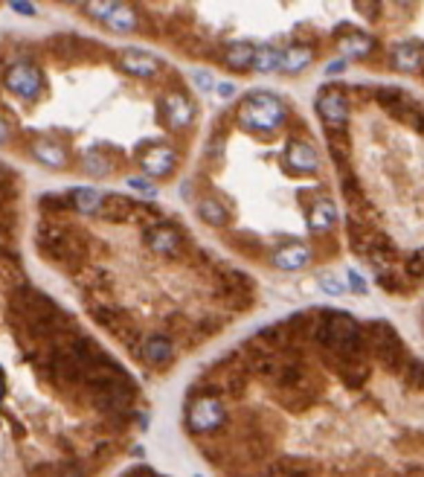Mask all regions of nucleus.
I'll return each mask as SVG.
<instances>
[{
	"mask_svg": "<svg viewBox=\"0 0 424 477\" xmlns=\"http://www.w3.org/2000/svg\"><path fill=\"white\" fill-rule=\"evenodd\" d=\"M9 317H12V326L21 329L23 335H32V338H52V335L64 332L67 326V317L61 315V308L47 294H41L38 288H30V286H21L12 291Z\"/></svg>",
	"mask_w": 424,
	"mask_h": 477,
	"instance_id": "obj_1",
	"label": "nucleus"
},
{
	"mask_svg": "<svg viewBox=\"0 0 424 477\" xmlns=\"http://www.w3.org/2000/svg\"><path fill=\"white\" fill-rule=\"evenodd\" d=\"M360 332H363V346L369 349L372 355H378L380 364H384L389 373L404 375L407 364H409V353H407L404 341L398 338V332H395L389 324H384V320H375V324L363 326Z\"/></svg>",
	"mask_w": 424,
	"mask_h": 477,
	"instance_id": "obj_2",
	"label": "nucleus"
},
{
	"mask_svg": "<svg viewBox=\"0 0 424 477\" xmlns=\"http://www.w3.org/2000/svg\"><path fill=\"white\" fill-rule=\"evenodd\" d=\"M285 120H288V108L273 93H250L244 105L238 108V122L256 134H273L276 129H282Z\"/></svg>",
	"mask_w": 424,
	"mask_h": 477,
	"instance_id": "obj_3",
	"label": "nucleus"
},
{
	"mask_svg": "<svg viewBox=\"0 0 424 477\" xmlns=\"http://www.w3.org/2000/svg\"><path fill=\"white\" fill-rule=\"evenodd\" d=\"M6 88L21 100H38L44 91V73L30 62H18L6 70Z\"/></svg>",
	"mask_w": 424,
	"mask_h": 477,
	"instance_id": "obj_4",
	"label": "nucleus"
},
{
	"mask_svg": "<svg viewBox=\"0 0 424 477\" xmlns=\"http://www.w3.org/2000/svg\"><path fill=\"white\" fill-rule=\"evenodd\" d=\"M224 416H227V411H224V402L218 396H201V399H195L189 404L186 422H189L192 431L206 433V431L221 428L224 425Z\"/></svg>",
	"mask_w": 424,
	"mask_h": 477,
	"instance_id": "obj_5",
	"label": "nucleus"
},
{
	"mask_svg": "<svg viewBox=\"0 0 424 477\" xmlns=\"http://www.w3.org/2000/svg\"><path fill=\"white\" fill-rule=\"evenodd\" d=\"M317 114L320 120L329 125V129H343L346 120H349V100H346V93L343 91H337V88H329V91H320L317 93Z\"/></svg>",
	"mask_w": 424,
	"mask_h": 477,
	"instance_id": "obj_6",
	"label": "nucleus"
},
{
	"mask_svg": "<svg viewBox=\"0 0 424 477\" xmlns=\"http://www.w3.org/2000/svg\"><path fill=\"white\" fill-rule=\"evenodd\" d=\"M163 120L168 129H186L195 120V105L183 93H166L163 96Z\"/></svg>",
	"mask_w": 424,
	"mask_h": 477,
	"instance_id": "obj_7",
	"label": "nucleus"
},
{
	"mask_svg": "<svg viewBox=\"0 0 424 477\" xmlns=\"http://www.w3.org/2000/svg\"><path fill=\"white\" fill-rule=\"evenodd\" d=\"M146 242L148 247L154 250V254L160 256H177L180 254V245H183V236L177 227H172V224H157V227H151L146 233Z\"/></svg>",
	"mask_w": 424,
	"mask_h": 477,
	"instance_id": "obj_8",
	"label": "nucleus"
},
{
	"mask_svg": "<svg viewBox=\"0 0 424 477\" xmlns=\"http://www.w3.org/2000/svg\"><path fill=\"white\" fill-rule=\"evenodd\" d=\"M389 62L398 73H418L424 67V47L416 44V41H401V44L392 47Z\"/></svg>",
	"mask_w": 424,
	"mask_h": 477,
	"instance_id": "obj_9",
	"label": "nucleus"
},
{
	"mask_svg": "<svg viewBox=\"0 0 424 477\" xmlns=\"http://www.w3.org/2000/svg\"><path fill=\"white\" fill-rule=\"evenodd\" d=\"M119 67L125 70V73H131V76L148 79V76H154V73L160 70V62L154 59L151 53L131 47V50H122V53H119Z\"/></svg>",
	"mask_w": 424,
	"mask_h": 477,
	"instance_id": "obj_10",
	"label": "nucleus"
},
{
	"mask_svg": "<svg viewBox=\"0 0 424 477\" xmlns=\"http://www.w3.org/2000/svg\"><path fill=\"white\" fill-rule=\"evenodd\" d=\"M285 163L293 172H317L320 154L311 143H305V140H293V143H288V149H285Z\"/></svg>",
	"mask_w": 424,
	"mask_h": 477,
	"instance_id": "obj_11",
	"label": "nucleus"
},
{
	"mask_svg": "<svg viewBox=\"0 0 424 477\" xmlns=\"http://www.w3.org/2000/svg\"><path fill=\"white\" fill-rule=\"evenodd\" d=\"M175 163H177V154L172 146H154L139 158V166H143L146 175H151V178H166L175 169Z\"/></svg>",
	"mask_w": 424,
	"mask_h": 477,
	"instance_id": "obj_12",
	"label": "nucleus"
},
{
	"mask_svg": "<svg viewBox=\"0 0 424 477\" xmlns=\"http://www.w3.org/2000/svg\"><path fill=\"white\" fill-rule=\"evenodd\" d=\"M372 50H375L372 35H366L360 30H349V32H343L340 38H337V53L343 55V62L346 59H366Z\"/></svg>",
	"mask_w": 424,
	"mask_h": 477,
	"instance_id": "obj_13",
	"label": "nucleus"
},
{
	"mask_svg": "<svg viewBox=\"0 0 424 477\" xmlns=\"http://www.w3.org/2000/svg\"><path fill=\"white\" fill-rule=\"evenodd\" d=\"M308 262H311V247L305 242L285 245V247H279L273 254V265L279 271H302Z\"/></svg>",
	"mask_w": 424,
	"mask_h": 477,
	"instance_id": "obj_14",
	"label": "nucleus"
},
{
	"mask_svg": "<svg viewBox=\"0 0 424 477\" xmlns=\"http://www.w3.org/2000/svg\"><path fill=\"white\" fill-rule=\"evenodd\" d=\"M314 62V50L305 44H293L288 50H279V70L282 73H302Z\"/></svg>",
	"mask_w": 424,
	"mask_h": 477,
	"instance_id": "obj_15",
	"label": "nucleus"
},
{
	"mask_svg": "<svg viewBox=\"0 0 424 477\" xmlns=\"http://www.w3.org/2000/svg\"><path fill=\"white\" fill-rule=\"evenodd\" d=\"M32 154H35L38 163L50 166V169H64L67 166V151L61 143H55V140H35Z\"/></svg>",
	"mask_w": 424,
	"mask_h": 477,
	"instance_id": "obj_16",
	"label": "nucleus"
},
{
	"mask_svg": "<svg viewBox=\"0 0 424 477\" xmlns=\"http://www.w3.org/2000/svg\"><path fill=\"white\" fill-rule=\"evenodd\" d=\"M337 224V207H334V201H317L314 207H311V213H308V227L314 230V233H326V230H331Z\"/></svg>",
	"mask_w": 424,
	"mask_h": 477,
	"instance_id": "obj_17",
	"label": "nucleus"
},
{
	"mask_svg": "<svg viewBox=\"0 0 424 477\" xmlns=\"http://www.w3.org/2000/svg\"><path fill=\"white\" fill-rule=\"evenodd\" d=\"M253 53H256V47L247 44V41H238V44H230L227 50H224V64H227L230 70H235V73H242V70H250L253 67Z\"/></svg>",
	"mask_w": 424,
	"mask_h": 477,
	"instance_id": "obj_18",
	"label": "nucleus"
},
{
	"mask_svg": "<svg viewBox=\"0 0 424 477\" xmlns=\"http://www.w3.org/2000/svg\"><path fill=\"white\" fill-rule=\"evenodd\" d=\"M105 26L114 32H134L137 30V12L128 3H117L114 12L105 18Z\"/></svg>",
	"mask_w": 424,
	"mask_h": 477,
	"instance_id": "obj_19",
	"label": "nucleus"
},
{
	"mask_svg": "<svg viewBox=\"0 0 424 477\" xmlns=\"http://www.w3.org/2000/svg\"><path fill=\"white\" fill-rule=\"evenodd\" d=\"M143 355L151 364H163V361L172 358V341H168L166 335H151V338L146 341V346H143Z\"/></svg>",
	"mask_w": 424,
	"mask_h": 477,
	"instance_id": "obj_20",
	"label": "nucleus"
},
{
	"mask_svg": "<svg viewBox=\"0 0 424 477\" xmlns=\"http://www.w3.org/2000/svg\"><path fill=\"white\" fill-rule=\"evenodd\" d=\"M102 201H105V195H102V192H96V189H90V187H79V189H73V204H76L79 213H84V216L96 213V209L102 207Z\"/></svg>",
	"mask_w": 424,
	"mask_h": 477,
	"instance_id": "obj_21",
	"label": "nucleus"
},
{
	"mask_svg": "<svg viewBox=\"0 0 424 477\" xmlns=\"http://www.w3.org/2000/svg\"><path fill=\"white\" fill-rule=\"evenodd\" d=\"M256 73H273V70H279V50L271 47V44H262L256 47V53H253V67Z\"/></svg>",
	"mask_w": 424,
	"mask_h": 477,
	"instance_id": "obj_22",
	"label": "nucleus"
},
{
	"mask_svg": "<svg viewBox=\"0 0 424 477\" xmlns=\"http://www.w3.org/2000/svg\"><path fill=\"white\" fill-rule=\"evenodd\" d=\"M197 216H201L206 224H212V227H221V224H227V209H224L215 198H204L201 204H197Z\"/></svg>",
	"mask_w": 424,
	"mask_h": 477,
	"instance_id": "obj_23",
	"label": "nucleus"
},
{
	"mask_svg": "<svg viewBox=\"0 0 424 477\" xmlns=\"http://www.w3.org/2000/svg\"><path fill=\"white\" fill-rule=\"evenodd\" d=\"M102 213L108 218H128V213H134V204L128 198H122V195H110V198L102 201Z\"/></svg>",
	"mask_w": 424,
	"mask_h": 477,
	"instance_id": "obj_24",
	"label": "nucleus"
},
{
	"mask_svg": "<svg viewBox=\"0 0 424 477\" xmlns=\"http://www.w3.org/2000/svg\"><path fill=\"white\" fill-rule=\"evenodd\" d=\"M317 286H320V291L331 294V297H343V294H346L343 279L337 277V274H331V271H320L317 274Z\"/></svg>",
	"mask_w": 424,
	"mask_h": 477,
	"instance_id": "obj_25",
	"label": "nucleus"
},
{
	"mask_svg": "<svg viewBox=\"0 0 424 477\" xmlns=\"http://www.w3.org/2000/svg\"><path fill=\"white\" fill-rule=\"evenodd\" d=\"M84 169H88L90 175H96V178H102V175H108V172H110V163H108L99 151H90L88 158H84Z\"/></svg>",
	"mask_w": 424,
	"mask_h": 477,
	"instance_id": "obj_26",
	"label": "nucleus"
},
{
	"mask_svg": "<svg viewBox=\"0 0 424 477\" xmlns=\"http://www.w3.org/2000/svg\"><path fill=\"white\" fill-rule=\"evenodd\" d=\"M114 6H117V0H102V3H84V12H88L90 18H96V21H102L105 24V18L110 15V12H114Z\"/></svg>",
	"mask_w": 424,
	"mask_h": 477,
	"instance_id": "obj_27",
	"label": "nucleus"
},
{
	"mask_svg": "<svg viewBox=\"0 0 424 477\" xmlns=\"http://www.w3.org/2000/svg\"><path fill=\"white\" fill-rule=\"evenodd\" d=\"M192 79H195V85H197V91H215V85H218V82L215 79H212V73H209V70H195V73H192Z\"/></svg>",
	"mask_w": 424,
	"mask_h": 477,
	"instance_id": "obj_28",
	"label": "nucleus"
},
{
	"mask_svg": "<svg viewBox=\"0 0 424 477\" xmlns=\"http://www.w3.org/2000/svg\"><path fill=\"white\" fill-rule=\"evenodd\" d=\"M346 279H349V288H346V291L360 294V297H363V294H369V286H366V279H363L358 271H349V274H346Z\"/></svg>",
	"mask_w": 424,
	"mask_h": 477,
	"instance_id": "obj_29",
	"label": "nucleus"
},
{
	"mask_svg": "<svg viewBox=\"0 0 424 477\" xmlns=\"http://www.w3.org/2000/svg\"><path fill=\"white\" fill-rule=\"evenodd\" d=\"M12 12H18V15H26V18H35L38 15V9L35 3H30V0H12Z\"/></svg>",
	"mask_w": 424,
	"mask_h": 477,
	"instance_id": "obj_30",
	"label": "nucleus"
},
{
	"mask_svg": "<svg viewBox=\"0 0 424 477\" xmlns=\"http://www.w3.org/2000/svg\"><path fill=\"white\" fill-rule=\"evenodd\" d=\"M128 187L131 189H139L143 195H148V198H154V195H157L154 184H148V180H143V178H128Z\"/></svg>",
	"mask_w": 424,
	"mask_h": 477,
	"instance_id": "obj_31",
	"label": "nucleus"
},
{
	"mask_svg": "<svg viewBox=\"0 0 424 477\" xmlns=\"http://www.w3.org/2000/svg\"><path fill=\"white\" fill-rule=\"evenodd\" d=\"M215 93L221 96V100H227V96H235V85H230V82H218Z\"/></svg>",
	"mask_w": 424,
	"mask_h": 477,
	"instance_id": "obj_32",
	"label": "nucleus"
},
{
	"mask_svg": "<svg viewBox=\"0 0 424 477\" xmlns=\"http://www.w3.org/2000/svg\"><path fill=\"white\" fill-rule=\"evenodd\" d=\"M343 67H346V62H343V59H337V62H329V64H326V76L343 73Z\"/></svg>",
	"mask_w": 424,
	"mask_h": 477,
	"instance_id": "obj_33",
	"label": "nucleus"
},
{
	"mask_svg": "<svg viewBox=\"0 0 424 477\" xmlns=\"http://www.w3.org/2000/svg\"><path fill=\"white\" fill-rule=\"evenodd\" d=\"M59 477H84V471H81L79 466H64V469L59 471Z\"/></svg>",
	"mask_w": 424,
	"mask_h": 477,
	"instance_id": "obj_34",
	"label": "nucleus"
},
{
	"mask_svg": "<svg viewBox=\"0 0 424 477\" xmlns=\"http://www.w3.org/2000/svg\"><path fill=\"white\" fill-rule=\"evenodd\" d=\"M6 140H9V125L0 120V143H6Z\"/></svg>",
	"mask_w": 424,
	"mask_h": 477,
	"instance_id": "obj_35",
	"label": "nucleus"
}]
</instances>
